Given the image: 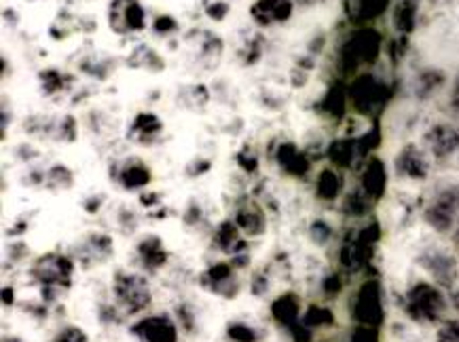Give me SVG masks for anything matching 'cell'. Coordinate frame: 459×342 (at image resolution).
Returning a JSON list of instances; mask_svg holds the SVG:
<instances>
[{
	"mask_svg": "<svg viewBox=\"0 0 459 342\" xmlns=\"http://www.w3.org/2000/svg\"><path fill=\"white\" fill-rule=\"evenodd\" d=\"M384 34L375 26H360L347 32L337 47V64L339 76H356L364 70H373L377 62L384 56Z\"/></svg>",
	"mask_w": 459,
	"mask_h": 342,
	"instance_id": "6da1fadb",
	"label": "cell"
},
{
	"mask_svg": "<svg viewBox=\"0 0 459 342\" xmlns=\"http://www.w3.org/2000/svg\"><path fill=\"white\" fill-rule=\"evenodd\" d=\"M347 98H350V108L360 119L377 121V116L390 102L392 85L375 70H364V73L351 76L347 82Z\"/></svg>",
	"mask_w": 459,
	"mask_h": 342,
	"instance_id": "7a4b0ae2",
	"label": "cell"
},
{
	"mask_svg": "<svg viewBox=\"0 0 459 342\" xmlns=\"http://www.w3.org/2000/svg\"><path fill=\"white\" fill-rule=\"evenodd\" d=\"M449 306L451 303L443 287L429 281H415L403 296V311L407 312L411 321L420 326L443 323Z\"/></svg>",
	"mask_w": 459,
	"mask_h": 342,
	"instance_id": "3957f363",
	"label": "cell"
},
{
	"mask_svg": "<svg viewBox=\"0 0 459 342\" xmlns=\"http://www.w3.org/2000/svg\"><path fill=\"white\" fill-rule=\"evenodd\" d=\"M32 281L37 283L43 292V300L53 303L57 294L62 290H68L73 286V275H74V258L66 256V253H43L37 261L32 262L30 270Z\"/></svg>",
	"mask_w": 459,
	"mask_h": 342,
	"instance_id": "277c9868",
	"label": "cell"
},
{
	"mask_svg": "<svg viewBox=\"0 0 459 342\" xmlns=\"http://www.w3.org/2000/svg\"><path fill=\"white\" fill-rule=\"evenodd\" d=\"M115 304L126 317H136L152 304V290L149 279L134 270H117L110 283Z\"/></svg>",
	"mask_w": 459,
	"mask_h": 342,
	"instance_id": "5b68a950",
	"label": "cell"
},
{
	"mask_svg": "<svg viewBox=\"0 0 459 342\" xmlns=\"http://www.w3.org/2000/svg\"><path fill=\"white\" fill-rule=\"evenodd\" d=\"M423 220L440 235L455 231L459 227V184L449 182L434 188L423 208Z\"/></svg>",
	"mask_w": 459,
	"mask_h": 342,
	"instance_id": "8992f818",
	"label": "cell"
},
{
	"mask_svg": "<svg viewBox=\"0 0 459 342\" xmlns=\"http://www.w3.org/2000/svg\"><path fill=\"white\" fill-rule=\"evenodd\" d=\"M420 144L434 163H449L459 155V123L451 119L432 121L421 132Z\"/></svg>",
	"mask_w": 459,
	"mask_h": 342,
	"instance_id": "52a82bcc",
	"label": "cell"
},
{
	"mask_svg": "<svg viewBox=\"0 0 459 342\" xmlns=\"http://www.w3.org/2000/svg\"><path fill=\"white\" fill-rule=\"evenodd\" d=\"M432 157L420 141H404L392 161V171L398 180L409 184H421L432 175Z\"/></svg>",
	"mask_w": 459,
	"mask_h": 342,
	"instance_id": "ba28073f",
	"label": "cell"
},
{
	"mask_svg": "<svg viewBox=\"0 0 459 342\" xmlns=\"http://www.w3.org/2000/svg\"><path fill=\"white\" fill-rule=\"evenodd\" d=\"M351 320L358 326L379 328L385 321V296L384 287L377 279H367L356 290L351 300Z\"/></svg>",
	"mask_w": 459,
	"mask_h": 342,
	"instance_id": "9c48e42d",
	"label": "cell"
},
{
	"mask_svg": "<svg viewBox=\"0 0 459 342\" xmlns=\"http://www.w3.org/2000/svg\"><path fill=\"white\" fill-rule=\"evenodd\" d=\"M106 23L117 37L140 34L151 26L143 0H110L106 7Z\"/></svg>",
	"mask_w": 459,
	"mask_h": 342,
	"instance_id": "30bf717a",
	"label": "cell"
},
{
	"mask_svg": "<svg viewBox=\"0 0 459 342\" xmlns=\"http://www.w3.org/2000/svg\"><path fill=\"white\" fill-rule=\"evenodd\" d=\"M152 178V167L140 157H126L110 165V180L127 192L149 191Z\"/></svg>",
	"mask_w": 459,
	"mask_h": 342,
	"instance_id": "8fae6325",
	"label": "cell"
},
{
	"mask_svg": "<svg viewBox=\"0 0 459 342\" xmlns=\"http://www.w3.org/2000/svg\"><path fill=\"white\" fill-rule=\"evenodd\" d=\"M272 161L280 169V174H284L290 180H305L311 174V167H314L309 152L294 144L292 140H280L273 146Z\"/></svg>",
	"mask_w": 459,
	"mask_h": 342,
	"instance_id": "7c38bea8",
	"label": "cell"
},
{
	"mask_svg": "<svg viewBox=\"0 0 459 342\" xmlns=\"http://www.w3.org/2000/svg\"><path fill=\"white\" fill-rule=\"evenodd\" d=\"M163 133H166V123L161 116L152 110H140L129 121L126 138L140 149H152V146L161 144Z\"/></svg>",
	"mask_w": 459,
	"mask_h": 342,
	"instance_id": "4fadbf2b",
	"label": "cell"
},
{
	"mask_svg": "<svg viewBox=\"0 0 459 342\" xmlns=\"http://www.w3.org/2000/svg\"><path fill=\"white\" fill-rule=\"evenodd\" d=\"M138 342H180L178 323L166 312H152L144 315L129 329Z\"/></svg>",
	"mask_w": 459,
	"mask_h": 342,
	"instance_id": "5bb4252c",
	"label": "cell"
},
{
	"mask_svg": "<svg viewBox=\"0 0 459 342\" xmlns=\"http://www.w3.org/2000/svg\"><path fill=\"white\" fill-rule=\"evenodd\" d=\"M294 9H297V3H294V0H255V3L250 4L248 13L256 28L269 30V28H278L290 23L294 17Z\"/></svg>",
	"mask_w": 459,
	"mask_h": 342,
	"instance_id": "9a60e30c",
	"label": "cell"
},
{
	"mask_svg": "<svg viewBox=\"0 0 459 342\" xmlns=\"http://www.w3.org/2000/svg\"><path fill=\"white\" fill-rule=\"evenodd\" d=\"M199 286L205 292L216 294L222 298H233L239 292V279L231 262H214L199 275Z\"/></svg>",
	"mask_w": 459,
	"mask_h": 342,
	"instance_id": "2e32d148",
	"label": "cell"
},
{
	"mask_svg": "<svg viewBox=\"0 0 459 342\" xmlns=\"http://www.w3.org/2000/svg\"><path fill=\"white\" fill-rule=\"evenodd\" d=\"M387 184H390V169H387V163L379 155L368 157L360 167L358 186L367 192L368 199H373L377 203L385 197Z\"/></svg>",
	"mask_w": 459,
	"mask_h": 342,
	"instance_id": "e0dca14e",
	"label": "cell"
},
{
	"mask_svg": "<svg viewBox=\"0 0 459 342\" xmlns=\"http://www.w3.org/2000/svg\"><path fill=\"white\" fill-rule=\"evenodd\" d=\"M115 253L113 237L106 233H90L87 237L81 239V244H76L74 250V261L83 269H91L96 264H102L108 261Z\"/></svg>",
	"mask_w": 459,
	"mask_h": 342,
	"instance_id": "ac0fdd59",
	"label": "cell"
},
{
	"mask_svg": "<svg viewBox=\"0 0 459 342\" xmlns=\"http://www.w3.org/2000/svg\"><path fill=\"white\" fill-rule=\"evenodd\" d=\"M233 222L246 239H258L267 233V214L263 205L256 203L255 199H244L235 205Z\"/></svg>",
	"mask_w": 459,
	"mask_h": 342,
	"instance_id": "d6986e66",
	"label": "cell"
},
{
	"mask_svg": "<svg viewBox=\"0 0 459 342\" xmlns=\"http://www.w3.org/2000/svg\"><path fill=\"white\" fill-rule=\"evenodd\" d=\"M392 7V0H343L345 20L354 28L373 26Z\"/></svg>",
	"mask_w": 459,
	"mask_h": 342,
	"instance_id": "ffe728a7",
	"label": "cell"
},
{
	"mask_svg": "<svg viewBox=\"0 0 459 342\" xmlns=\"http://www.w3.org/2000/svg\"><path fill=\"white\" fill-rule=\"evenodd\" d=\"M314 194L317 201L322 203H337L345 194L343 171L333 167V165H324V167L317 169L314 180Z\"/></svg>",
	"mask_w": 459,
	"mask_h": 342,
	"instance_id": "44dd1931",
	"label": "cell"
},
{
	"mask_svg": "<svg viewBox=\"0 0 459 342\" xmlns=\"http://www.w3.org/2000/svg\"><path fill=\"white\" fill-rule=\"evenodd\" d=\"M446 90V74L440 68H420L411 81V91L417 102H429Z\"/></svg>",
	"mask_w": 459,
	"mask_h": 342,
	"instance_id": "7402d4cb",
	"label": "cell"
},
{
	"mask_svg": "<svg viewBox=\"0 0 459 342\" xmlns=\"http://www.w3.org/2000/svg\"><path fill=\"white\" fill-rule=\"evenodd\" d=\"M421 0H394L390 7V23L396 37H413L420 21Z\"/></svg>",
	"mask_w": 459,
	"mask_h": 342,
	"instance_id": "603a6c76",
	"label": "cell"
},
{
	"mask_svg": "<svg viewBox=\"0 0 459 342\" xmlns=\"http://www.w3.org/2000/svg\"><path fill=\"white\" fill-rule=\"evenodd\" d=\"M326 155L328 165L337 167L341 171H350L354 169L360 161V155H358V146H356V135H341V138H334L331 144L326 146L324 150Z\"/></svg>",
	"mask_w": 459,
	"mask_h": 342,
	"instance_id": "cb8c5ba5",
	"label": "cell"
},
{
	"mask_svg": "<svg viewBox=\"0 0 459 342\" xmlns=\"http://www.w3.org/2000/svg\"><path fill=\"white\" fill-rule=\"evenodd\" d=\"M136 261L140 262L143 270L157 273L168 264V250L161 237L157 235H146L136 244Z\"/></svg>",
	"mask_w": 459,
	"mask_h": 342,
	"instance_id": "d4e9b609",
	"label": "cell"
},
{
	"mask_svg": "<svg viewBox=\"0 0 459 342\" xmlns=\"http://www.w3.org/2000/svg\"><path fill=\"white\" fill-rule=\"evenodd\" d=\"M269 311H272L273 321L278 323V326H281L284 329H290L294 323L301 321V315H303L301 298H299L294 292H284L273 300L272 306H269Z\"/></svg>",
	"mask_w": 459,
	"mask_h": 342,
	"instance_id": "484cf974",
	"label": "cell"
},
{
	"mask_svg": "<svg viewBox=\"0 0 459 342\" xmlns=\"http://www.w3.org/2000/svg\"><path fill=\"white\" fill-rule=\"evenodd\" d=\"M39 90L45 98H57L66 93L73 85V76L62 73L60 68H43L39 73Z\"/></svg>",
	"mask_w": 459,
	"mask_h": 342,
	"instance_id": "4316f807",
	"label": "cell"
},
{
	"mask_svg": "<svg viewBox=\"0 0 459 342\" xmlns=\"http://www.w3.org/2000/svg\"><path fill=\"white\" fill-rule=\"evenodd\" d=\"M246 237L241 235V231L238 228V224L233 220H222L219 227H216L214 235H212V244L214 247L222 253H227V256H231V253L238 250L241 241Z\"/></svg>",
	"mask_w": 459,
	"mask_h": 342,
	"instance_id": "83f0119b",
	"label": "cell"
},
{
	"mask_svg": "<svg viewBox=\"0 0 459 342\" xmlns=\"http://www.w3.org/2000/svg\"><path fill=\"white\" fill-rule=\"evenodd\" d=\"M76 184V175L73 167H68L66 163H53L45 169V188L51 192H62V191H73Z\"/></svg>",
	"mask_w": 459,
	"mask_h": 342,
	"instance_id": "f1b7e54d",
	"label": "cell"
},
{
	"mask_svg": "<svg viewBox=\"0 0 459 342\" xmlns=\"http://www.w3.org/2000/svg\"><path fill=\"white\" fill-rule=\"evenodd\" d=\"M127 66L136 70H149V73H161L166 70V60L149 45H138L136 49L129 53Z\"/></svg>",
	"mask_w": 459,
	"mask_h": 342,
	"instance_id": "f546056e",
	"label": "cell"
},
{
	"mask_svg": "<svg viewBox=\"0 0 459 342\" xmlns=\"http://www.w3.org/2000/svg\"><path fill=\"white\" fill-rule=\"evenodd\" d=\"M301 321L316 332V329L334 326V312L326 304H309L301 315Z\"/></svg>",
	"mask_w": 459,
	"mask_h": 342,
	"instance_id": "4dcf8cb0",
	"label": "cell"
},
{
	"mask_svg": "<svg viewBox=\"0 0 459 342\" xmlns=\"http://www.w3.org/2000/svg\"><path fill=\"white\" fill-rule=\"evenodd\" d=\"M79 135V123L73 115H64L62 119L56 121V129H53V140L62 141V144H73Z\"/></svg>",
	"mask_w": 459,
	"mask_h": 342,
	"instance_id": "1f68e13d",
	"label": "cell"
},
{
	"mask_svg": "<svg viewBox=\"0 0 459 342\" xmlns=\"http://www.w3.org/2000/svg\"><path fill=\"white\" fill-rule=\"evenodd\" d=\"M264 53V47H263V34H255L252 38H246L244 47L239 49V57H241V64L244 66H255V64L261 62Z\"/></svg>",
	"mask_w": 459,
	"mask_h": 342,
	"instance_id": "d6a6232c",
	"label": "cell"
},
{
	"mask_svg": "<svg viewBox=\"0 0 459 342\" xmlns=\"http://www.w3.org/2000/svg\"><path fill=\"white\" fill-rule=\"evenodd\" d=\"M235 165H238L244 174L256 175L258 169H261V157L256 155L252 146L246 144L244 149H239L238 152H235Z\"/></svg>",
	"mask_w": 459,
	"mask_h": 342,
	"instance_id": "836d02e7",
	"label": "cell"
},
{
	"mask_svg": "<svg viewBox=\"0 0 459 342\" xmlns=\"http://www.w3.org/2000/svg\"><path fill=\"white\" fill-rule=\"evenodd\" d=\"M227 338L231 342H261V336L244 321H231L227 326Z\"/></svg>",
	"mask_w": 459,
	"mask_h": 342,
	"instance_id": "e575fe53",
	"label": "cell"
},
{
	"mask_svg": "<svg viewBox=\"0 0 459 342\" xmlns=\"http://www.w3.org/2000/svg\"><path fill=\"white\" fill-rule=\"evenodd\" d=\"M445 110L449 115L451 121L459 123V70L453 76L449 85H446V99H445Z\"/></svg>",
	"mask_w": 459,
	"mask_h": 342,
	"instance_id": "d590c367",
	"label": "cell"
},
{
	"mask_svg": "<svg viewBox=\"0 0 459 342\" xmlns=\"http://www.w3.org/2000/svg\"><path fill=\"white\" fill-rule=\"evenodd\" d=\"M151 30L155 32L157 37L168 38V37H172V34H176V32L180 30V23L176 21L174 15L161 13V15H157L155 20L151 21Z\"/></svg>",
	"mask_w": 459,
	"mask_h": 342,
	"instance_id": "8d00e7d4",
	"label": "cell"
},
{
	"mask_svg": "<svg viewBox=\"0 0 459 342\" xmlns=\"http://www.w3.org/2000/svg\"><path fill=\"white\" fill-rule=\"evenodd\" d=\"M333 237H334V228L331 227V222L328 220L316 218V220L309 224V239L314 241L316 245H326Z\"/></svg>",
	"mask_w": 459,
	"mask_h": 342,
	"instance_id": "74e56055",
	"label": "cell"
},
{
	"mask_svg": "<svg viewBox=\"0 0 459 342\" xmlns=\"http://www.w3.org/2000/svg\"><path fill=\"white\" fill-rule=\"evenodd\" d=\"M231 3L229 0H210V3L204 4V13L212 21H225L227 15L231 13Z\"/></svg>",
	"mask_w": 459,
	"mask_h": 342,
	"instance_id": "f35d334b",
	"label": "cell"
},
{
	"mask_svg": "<svg viewBox=\"0 0 459 342\" xmlns=\"http://www.w3.org/2000/svg\"><path fill=\"white\" fill-rule=\"evenodd\" d=\"M49 342H90V338H87L83 328L68 323V326H62L57 329Z\"/></svg>",
	"mask_w": 459,
	"mask_h": 342,
	"instance_id": "ab89813d",
	"label": "cell"
},
{
	"mask_svg": "<svg viewBox=\"0 0 459 342\" xmlns=\"http://www.w3.org/2000/svg\"><path fill=\"white\" fill-rule=\"evenodd\" d=\"M347 342H381L379 328L358 326V323H356V328H351L350 338H347Z\"/></svg>",
	"mask_w": 459,
	"mask_h": 342,
	"instance_id": "60d3db41",
	"label": "cell"
},
{
	"mask_svg": "<svg viewBox=\"0 0 459 342\" xmlns=\"http://www.w3.org/2000/svg\"><path fill=\"white\" fill-rule=\"evenodd\" d=\"M210 169H212V161H210V158L195 157L191 163H186L185 174H186V178H202V175L208 174Z\"/></svg>",
	"mask_w": 459,
	"mask_h": 342,
	"instance_id": "b9f144b4",
	"label": "cell"
},
{
	"mask_svg": "<svg viewBox=\"0 0 459 342\" xmlns=\"http://www.w3.org/2000/svg\"><path fill=\"white\" fill-rule=\"evenodd\" d=\"M104 205V194H90L83 201V209L87 214H98Z\"/></svg>",
	"mask_w": 459,
	"mask_h": 342,
	"instance_id": "7bdbcfd3",
	"label": "cell"
},
{
	"mask_svg": "<svg viewBox=\"0 0 459 342\" xmlns=\"http://www.w3.org/2000/svg\"><path fill=\"white\" fill-rule=\"evenodd\" d=\"M202 218H204V214H202V208H199V203H195V201L188 203V208L185 211V222L186 224H199V222H202Z\"/></svg>",
	"mask_w": 459,
	"mask_h": 342,
	"instance_id": "ee69618b",
	"label": "cell"
},
{
	"mask_svg": "<svg viewBox=\"0 0 459 342\" xmlns=\"http://www.w3.org/2000/svg\"><path fill=\"white\" fill-rule=\"evenodd\" d=\"M453 247H455V256L459 261V227L455 228V231H453Z\"/></svg>",
	"mask_w": 459,
	"mask_h": 342,
	"instance_id": "f6af8a7d",
	"label": "cell"
},
{
	"mask_svg": "<svg viewBox=\"0 0 459 342\" xmlns=\"http://www.w3.org/2000/svg\"><path fill=\"white\" fill-rule=\"evenodd\" d=\"M3 342H23V340L17 338V336H4Z\"/></svg>",
	"mask_w": 459,
	"mask_h": 342,
	"instance_id": "bcb514c9",
	"label": "cell"
},
{
	"mask_svg": "<svg viewBox=\"0 0 459 342\" xmlns=\"http://www.w3.org/2000/svg\"><path fill=\"white\" fill-rule=\"evenodd\" d=\"M294 3H297V4H311L314 0H294Z\"/></svg>",
	"mask_w": 459,
	"mask_h": 342,
	"instance_id": "7dc6e473",
	"label": "cell"
}]
</instances>
